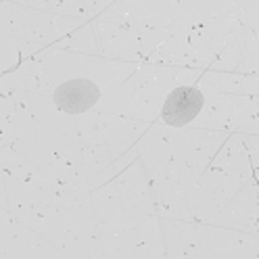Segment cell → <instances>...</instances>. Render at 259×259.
<instances>
[{
  "label": "cell",
  "mask_w": 259,
  "mask_h": 259,
  "mask_svg": "<svg viewBox=\"0 0 259 259\" xmlns=\"http://www.w3.org/2000/svg\"><path fill=\"white\" fill-rule=\"evenodd\" d=\"M101 96V90L90 79H69L55 90V103L61 111L77 115L88 111Z\"/></svg>",
  "instance_id": "obj_2"
},
{
  "label": "cell",
  "mask_w": 259,
  "mask_h": 259,
  "mask_svg": "<svg viewBox=\"0 0 259 259\" xmlns=\"http://www.w3.org/2000/svg\"><path fill=\"white\" fill-rule=\"evenodd\" d=\"M203 109V94L194 86H180L176 88L163 105V119L169 125H186L201 113Z\"/></svg>",
  "instance_id": "obj_1"
}]
</instances>
